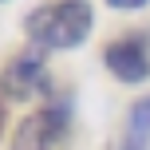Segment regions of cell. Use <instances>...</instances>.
Segmentation results:
<instances>
[{
	"label": "cell",
	"mask_w": 150,
	"mask_h": 150,
	"mask_svg": "<svg viewBox=\"0 0 150 150\" xmlns=\"http://www.w3.org/2000/svg\"><path fill=\"white\" fill-rule=\"evenodd\" d=\"M95 28L91 0H47L24 16V32L40 52H67L79 47Z\"/></svg>",
	"instance_id": "obj_1"
},
{
	"label": "cell",
	"mask_w": 150,
	"mask_h": 150,
	"mask_svg": "<svg viewBox=\"0 0 150 150\" xmlns=\"http://www.w3.org/2000/svg\"><path fill=\"white\" fill-rule=\"evenodd\" d=\"M67 138H71V103L52 99L47 107H40L16 127L12 150H63Z\"/></svg>",
	"instance_id": "obj_2"
},
{
	"label": "cell",
	"mask_w": 150,
	"mask_h": 150,
	"mask_svg": "<svg viewBox=\"0 0 150 150\" xmlns=\"http://www.w3.org/2000/svg\"><path fill=\"white\" fill-rule=\"evenodd\" d=\"M103 63L119 83H146L150 79V36L127 32L103 47Z\"/></svg>",
	"instance_id": "obj_3"
},
{
	"label": "cell",
	"mask_w": 150,
	"mask_h": 150,
	"mask_svg": "<svg viewBox=\"0 0 150 150\" xmlns=\"http://www.w3.org/2000/svg\"><path fill=\"white\" fill-rule=\"evenodd\" d=\"M47 91V63L44 52H24L16 59H8V67L0 71V95L4 99H32Z\"/></svg>",
	"instance_id": "obj_4"
},
{
	"label": "cell",
	"mask_w": 150,
	"mask_h": 150,
	"mask_svg": "<svg viewBox=\"0 0 150 150\" xmlns=\"http://www.w3.org/2000/svg\"><path fill=\"white\" fill-rule=\"evenodd\" d=\"M119 150H150V95H142V99L130 103L127 122H122Z\"/></svg>",
	"instance_id": "obj_5"
},
{
	"label": "cell",
	"mask_w": 150,
	"mask_h": 150,
	"mask_svg": "<svg viewBox=\"0 0 150 150\" xmlns=\"http://www.w3.org/2000/svg\"><path fill=\"white\" fill-rule=\"evenodd\" d=\"M111 8H119V12H130V8H142L146 0H107Z\"/></svg>",
	"instance_id": "obj_6"
},
{
	"label": "cell",
	"mask_w": 150,
	"mask_h": 150,
	"mask_svg": "<svg viewBox=\"0 0 150 150\" xmlns=\"http://www.w3.org/2000/svg\"><path fill=\"white\" fill-rule=\"evenodd\" d=\"M4 119H8V115H4V103H0V134H4Z\"/></svg>",
	"instance_id": "obj_7"
}]
</instances>
